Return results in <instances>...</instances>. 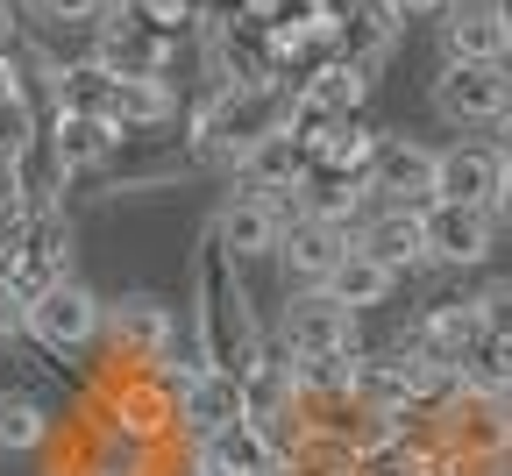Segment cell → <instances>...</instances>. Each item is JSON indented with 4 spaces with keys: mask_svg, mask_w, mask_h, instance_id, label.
Returning a JSON list of instances; mask_svg holds the SVG:
<instances>
[{
    "mask_svg": "<svg viewBox=\"0 0 512 476\" xmlns=\"http://www.w3.org/2000/svg\"><path fill=\"white\" fill-rule=\"evenodd\" d=\"M299 214V199H256V192H228L221 207H214V221H207V235L235 256V263H256V256H271L278 249V235H285V221Z\"/></svg>",
    "mask_w": 512,
    "mask_h": 476,
    "instance_id": "8fae6325",
    "label": "cell"
},
{
    "mask_svg": "<svg viewBox=\"0 0 512 476\" xmlns=\"http://www.w3.org/2000/svg\"><path fill=\"white\" fill-rule=\"evenodd\" d=\"M491 221H512V164L498 171V192H491Z\"/></svg>",
    "mask_w": 512,
    "mask_h": 476,
    "instance_id": "f546056e",
    "label": "cell"
},
{
    "mask_svg": "<svg viewBox=\"0 0 512 476\" xmlns=\"http://www.w3.org/2000/svg\"><path fill=\"white\" fill-rule=\"evenodd\" d=\"M406 36V15L392 8V0H342V36H335V57L356 64V72H384V57L399 50Z\"/></svg>",
    "mask_w": 512,
    "mask_h": 476,
    "instance_id": "2e32d148",
    "label": "cell"
},
{
    "mask_svg": "<svg viewBox=\"0 0 512 476\" xmlns=\"http://www.w3.org/2000/svg\"><path fill=\"white\" fill-rule=\"evenodd\" d=\"M370 207H427L434 199V150L413 143V135H384L370 171H363Z\"/></svg>",
    "mask_w": 512,
    "mask_h": 476,
    "instance_id": "7c38bea8",
    "label": "cell"
},
{
    "mask_svg": "<svg viewBox=\"0 0 512 476\" xmlns=\"http://www.w3.org/2000/svg\"><path fill=\"white\" fill-rule=\"evenodd\" d=\"M235 420H242V384H235V377L192 370V377L178 384V441H185V448L207 441V434H221V427H235Z\"/></svg>",
    "mask_w": 512,
    "mask_h": 476,
    "instance_id": "d6986e66",
    "label": "cell"
},
{
    "mask_svg": "<svg viewBox=\"0 0 512 476\" xmlns=\"http://www.w3.org/2000/svg\"><path fill=\"white\" fill-rule=\"evenodd\" d=\"M491 150H498V157H505V164H512V114H505V121H498V143H491Z\"/></svg>",
    "mask_w": 512,
    "mask_h": 476,
    "instance_id": "1f68e13d",
    "label": "cell"
},
{
    "mask_svg": "<svg viewBox=\"0 0 512 476\" xmlns=\"http://www.w3.org/2000/svg\"><path fill=\"white\" fill-rule=\"evenodd\" d=\"M114 0H22V15L43 22V29H93Z\"/></svg>",
    "mask_w": 512,
    "mask_h": 476,
    "instance_id": "4316f807",
    "label": "cell"
},
{
    "mask_svg": "<svg viewBox=\"0 0 512 476\" xmlns=\"http://www.w3.org/2000/svg\"><path fill=\"white\" fill-rule=\"evenodd\" d=\"M50 413H43V398L29 391H0V455H36L50 441Z\"/></svg>",
    "mask_w": 512,
    "mask_h": 476,
    "instance_id": "cb8c5ba5",
    "label": "cell"
},
{
    "mask_svg": "<svg viewBox=\"0 0 512 476\" xmlns=\"http://www.w3.org/2000/svg\"><path fill=\"white\" fill-rule=\"evenodd\" d=\"M100 342L114 370H164L178 349V320L157 292H121L100 306Z\"/></svg>",
    "mask_w": 512,
    "mask_h": 476,
    "instance_id": "8992f818",
    "label": "cell"
},
{
    "mask_svg": "<svg viewBox=\"0 0 512 476\" xmlns=\"http://www.w3.org/2000/svg\"><path fill=\"white\" fill-rule=\"evenodd\" d=\"M15 43V22H8V0H0V50H8Z\"/></svg>",
    "mask_w": 512,
    "mask_h": 476,
    "instance_id": "d6a6232c",
    "label": "cell"
},
{
    "mask_svg": "<svg viewBox=\"0 0 512 476\" xmlns=\"http://www.w3.org/2000/svg\"><path fill=\"white\" fill-rule=\"evenodd\" d=\"M491 476H512V462H498V469H491Z\"/></svg>",
    "mask_w": 512,
    "mask_h": 476,
    "instance_id": "e575fe53",
    "label": "cell"
},
{
    "mask_svg": "<svg viewBox=\"0 0 512 476\" xmlns=\"http://www.w3.org/2000/svg\"><path fill=\"white\" fill-rule=\"evenodd\" d=\"M420 242H427V263H441V270H477L498 249V221L484 207H448V199H427V207H420Z\"/></svg>",
    "mask_w": 512,
    "mask_h": 476,
    "instance_id": "30bf717a",
    "label": "cell"
},
{
    "mask_svg": "<svg viewBox=\"0 0 512 476\" xmlns=\"http://www.w3.org/2000/svg\"><path fill=\"white\" fill-rule=\"evenodd\" d=\"M15 334H22V299H15L8 285H0V349H8Z\"/></svg>",
    "mask_w": 512,
    "mask_h": 476,
    "instance_id": "f1b7e54d",
    "label": "cell"
},
{
    "mask_svg": "<svg viewBox=\"0 0 512 476\" xmlns=\"http://www.w3.org/2000/svg\"><path fill=\"white\" fill-rule=\"evenodd\" d=\"M192 342H200V370H221V377H242L271 342L249 306L242 263L214 235H200V249H192Z\"/></svg>",
    "mask_w": 512,
    "mask_h": 476,
    "instance_id": "6da1fadb",
    "label": "cell"
},
{
    "mask_svg": "<svg viewBox=\"0 0 512 476\" xmlns=\"http://www.w3.org/2000/svg\"><path fill=\"white\" fill-rule=\"evenodd\" d=\"M22 207V199H15V164H0V221H8Z\"/></svg>",
    "mask_w": 512,
    "mask_h": 476,
    "instance_id": "4dcf8cb0",
    "label": "cell"
},
{
    "mask_svg": "<svg viewBox=\"0 0 512 476\" xmlns=\"http://www.w3.org/2000/svg\"><path fill=\"white\" fill-rule=\"evenodd\" d=\"M292 8H342V0H292Z\"/></svg>",
    "mask_w": 512,
    "mask_h": 476,
    "instance_id": "836d02e7",
    "label": "cell"
},
{
    "mask_svg": "<svg viewBox=\"0 0 512 476\" xmlns=\"http://www.w3.org/2000/svg\"><path fill=\"white\" fill-rule=\"evenodd\" d=\"M349 242L363 249V256H377L392 278H406V270H420L427 263V242H420V207H370L356 228H349Z\"/></svg>",
    "mask_w": 512,
    "mask_h": 476,
    "instance_id": "ac0fdd59",
    "label": "cell"
},
{
    "mask_svg": "<svg viewBox=\"0 0 512 476\" xmlns=\"http://www.w3.org/2000/svg\"><path fill=\"white\" fill-rule=\"evenodd\" d=\"M292 114V86L271 79V86H214L200 107H192L185 121V150L200 157V164H242L264 135H278Z\"/></svg>",
    "mask_w": 512,
    "mask_h": 476,
    "instance_id": "7a4b0ae2",
    "label": "cell"
},
{
    "mask_svg": "<svg viewBox=\"0 0 512 476\" xmlns=\"http://www.w3.org/2000/svg\"><path fill=\"white\" fill-rule=\"evenodd\" d=\"M498 171H505V157H498L491 143H448V150H434V199H448V207H484V214H491Z\"/></svg>",
    "mask_w": 512,
    "mask_h": 476,
    "instance_id": "e0dca14e",
    "label": "cell"
},
{
    "mask_svg": "<svg viewBox=\"0 0 512 476\" xmlns=\"http://www.w3.org/2000/svg\"><path fill=\"white\" fill-rule=\"evenodd\" d=\"M299 178H306V150L292 143V135L278 128V135H264L242 164H235V185L242 192H256V199H292L299 192Z\"/></svg>",
    "mask_w": 512,
    "mask_h": 476,
    "instance_id": "7402d4cb",
    "label": "cell"
},
{
    "mask_svg": "<svg viewBox=\"0 0 512 476\" xmlns=\"http://www.w3.org/2000/svg\"><path fill=\"white\" fill-rule=\"evenodd\" d=\"M456 377H463V391H505L512 398V342L505 334H477Z\"/></svg>",
    "mask_w": 512,
    "mask_h": 476,
    "instance_id": "d4e9b609",
    "label": "cell"
},
{
    "mask_svg": "<svg viewBox=\"0 0 512 476\" xmlns=\"http://www.w3.org/2000/svg\"><path fill=\"white\" fill-rule=\"evenodd\" d=\"M427 448L448 469H498L512 455V398L505 391H448L434 413H427Z\"/></svg>",
    "mask_w": 512,
    "mask_h": 476,
    "instance_id": "3957f363",
    "label": "cell"
},
{
    "mask_svg": "<svg viewBox=\"0 0 512 476\" xmlns=\"http://www.w3.org/2000/svg\"><path fill=\"white\" fill-rule=\"evenodd\" d=\"M278 476H292V469H278Z\"/></svg>",
    "mask_w": 512,
    "mask_h": 476,
    "instance_id": "d590c367",
    "label": "cell"
},
{
    "mask_svg": "<svg viewBox=\"0 0 512 476\" xmlns=\"http://www.w3.org/2000/svg\"><path fill=\"white\" fill-rule=\"evenodd\" d=\"M278 349H285L292 363H313V356H356L363 334H356V313L335 306L328 292H285Z\"/></svg>",
    "mask_w": 512,
    "mask_h": 476,
    "instance_id": "9c48e42d",
    "label": "cell"
},
{
    "mask_svg": "<svg viewBox=\"0 0 512 476\" xmlns=\"http://www.w3.org/2000/svg\"><path fill=\"white\" fill-rule=\"evenodd\" d=\"M477 306L470 299H434V306H420L413 313V327L399 334V342L427 363V370H463V356H470V342H477Z\"/></svg>",
    "mask_w": 512,
    "mask_h": 476,
    "instance_id": "5bb4252c",
    "label": "cell"
},
{
    "mask_svg": "<svg viewBox=\"0 0 512 476\" xmlns=\"http://www.w3.org/2000/svg\"><path fill=\"white\" fill-rule=\"evenodd\" d=\"M470 306H477V327L484 334H505V342H512V278H491Z\"/></svg>",
    "mask_w": 512,
    "mask_h": 476,
    "instance_id": "83f0119b",
    "label": "cell"
},
{
    "mask_svg": "<svg viewBox=\"0 0 512 476\" xmlns=\"http://www.w3.org/2000/svg\"><path fill=\"white\" fill-rule=\"evenodd\" d=\"M448 57H477V64H512V22L498 0H448L434 15Z\"/></svg>",
    "mask_w": 512,
    "mask_h": 476,
    "instance_id": "9a60e30c",
    "label": "cell"
},
{
    "mask_svg": "<svg viewBox=\"0 0 512 476\" xmlns=\"http://www.w3.org/2000/svg\"><path fill=\"white\" fill-rule=\"evenodd\" d=\"M121 135L100 121V114H43V150L57 164V178H79V171H100L114 157Z\"/></svg>",
    "mask_w": 512,
    "mask_h": 476,
    "instance_id": "ffe728a7",
    "label": "cell"
},
{
    "mask_svg": "<svg viewBox=\"0 0 512 476\" xmlns=\"http://www.w3.org/2000/svg\"><path fill=\"white\" fill-rule=\"evenodd\" d=\"M93 434H121V441H143V448H171L178 441V391L157 370H114L93 398Z\"/></svg>",
    "mask_w": 512,
    "mask_h": 476,
    "instance_id": "5b68a950",
    "label": "cell"
},
{
    "mask_svg": "<svg viewBox=\"0 0 512 476\" xmlns=\"http://www.w3.org/2000/svg\"><path fill=\"white\" fill-rule=\"evenodd\" d=\"M349 249V228L342 221H320V214H292L285 235H278V270H285V292H320L328 285V270L342 263Z\"/></svg>",
    "mask_w": 512,
    "mask_h": 476,
    "instance_id": "4fadbf2b",
    "label": "cell"
},
{
    "mask_svg": "<svg viewBox=\"0 0 512 476\" xmlns=\"http://www.w3.org/2000/svg\"><path fill=\"white\" fill-rule=\"evenodd\" d=\"M72 278V221L64 207H15L0 221V285L15 299Z\"/></svg>",
    "mask_w": 512,
    "mask_h": 476,
    "instance_id": "277c9868",
    "label": "cell"
},
{
    "mask_svg": "<svg viewBox=\"0 0 512 476\" xmlns=\"http://www.w3.org/2000/svg\"><path fill=\"white\" fill-rule=\"evenodd\" d=\"M100 306L107 299L86 278H57V285H43V292L22 299V334L43 342L50 356H86L100 342Z\"/></svg>",
    "mask_w": 512,
    "mask_h": 476,
    "instance_id": "ba28073f",
    "label": "cell"
},
{
    "mask_svg": "<svg viewBox=\"0 0 512 476\" xmlns=\"http://www.w3.org/2000/svg\"><path fill=\"white\" fill-rule=\"evenodd\" d=\"M192 462H200L207 476H278L285 469V455L256 434L249 420H235V427H221L207 441H192Z\"/></svg>",
    "mask_w": 512,
    "mask_h": 476,
    "instance_id": "44dd1931",
    "label": "cell"
},
{
    "mask_svg": "<svg viewBox=\"0 0 512 476\" xmlns=\"http://www.w3.org/2000/svg\"><path fill=\"white\" fill-rule=\"evenodd\" d=\"M43 135V107H36V93H22V86H0V164H15L29 143Z\"/></svg>",
    "mask_w": 512,
    "mask_h": 476,
    "instance_id": "484cf974",
    "label": "cell"
},
{
    "mask_svg": "<svg viewBox=\"0 0 512 476\" xmlns=\"http://www.w3.org/2000/svg\"><path fill=\"white\" fill-rule=\"evenodd\" d=\"M320 292H328L335 306H349V313L363 320V313H377L384 299L399 292V278H392V270H384L377 256H363V249L349 242V249H342V263L328 270V285H320Z\"/></svg>",
    "mask_w": 512,
    "mask_h": 476,
    "instance_id": "603a6c76",
    "label": "cell"
},
{
    "mask_svg": "<svg viewBox=\"0 0 512 476\" xmlns=\"http://www.w3.org/2000/svg\"><path fill=\"white\" fill-rule=\"evenodd\" d=\"M434 121L448 128H498L512 114V64H477V57H441L427 86Z\"/></svg>",
    "mask_w": 512,
    "mask_h": 476,
    "instance_id": "52a82bcc",
    "label": "cell"
}]
</instances>
